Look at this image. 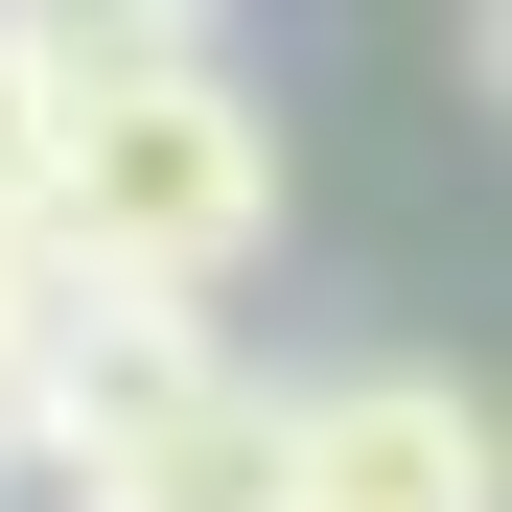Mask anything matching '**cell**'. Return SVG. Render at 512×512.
Wrapping results in <instances>:
<instances>
[{"label": "cell", "instance_id": "1", "mask_svg": "<svg viewBox=\"0 0 512 512\" xmlns=\"http://www.w3.org/2000/svg\"><path fill=\"white\" fill-rule=\"evenodd\" d=\"M70 280H163V303H210L280 256V117L233 94L210 47H163V70H94V94L47 117V233Z\"/></svg>", "mask_w": 512, "mask_h": 512}, {"label": "cell", "instance_id": "2", "mask_svg": "<svg viewBox=\"0 0 512 512\" xmlns=\"http://www.w3.org/2000/svg\"><path fill=\"white\" fill-rule=\"evenodd\" d=\"M256 512H512V443L466 373H326V396H280Z\"/></svg>", "mask_w": 512, "mask_h": 512}, {"label": "cell", "instance_id": "3", "mask_svg": "<svg viewBox=\"0 0 512 512\" xmlns=\"http://www.w3.org/2000/svg\"><path fill=\"white\" fill-rule=\"evenodd\" d=\"M0 24L47 47V94H94V70H163V47H187V0H0Z\"/></svg>", "mask_w": 512, "mask_h": 512}, {"label": "cell", "instance_id": "4", "mask_svg": "<svg viewBox=\"0 0 512 512\" xmlns=\"http://www.w3.org/2000/svg\"><path fill=\"white\" fill-rule=\"evenodd\" d=\"M47 117H70V94H47V47L0 24V233H47Z\"/></svg>", "mask_w": 512, "mask_h": 512}]
</instances>
